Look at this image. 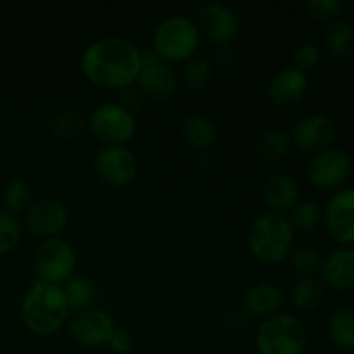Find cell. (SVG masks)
I'll list each match as a JSON object with an SVG mask.
<instances>
[{
	"instance_id": "cell-4",
	"label": "cell",
	"mask_w": 354,
	"mask_h": 354,
	"mask_svg": "<svg viewBox=\"0 0 354 354\" xmlns=\"http://www.w3.org/2000/svg\"><path fill=\"white\" fill-rule=\"evenodd\" d=\"M201 31L196 21L183 14H171L156 26L152 50L165 62H187L197 54Z\"/></svg>"
},
{
	"instance_id": "cell-5",
	"label": "cell",
	"mask_w": 354,
	"mask_h": 354,
	"mask_svg": "<svg viewBox=\"0 0 354 354\" xmlns=\"http://www.w3.org/2000/svg\"><path fill=\"white\" fill-rule=\"evenodd\" d=\"M308 334L303 322L289 313L265 318L254 335L259 354H303Z\"/></svg>"
},
{
	"instance_id": "cell-32",
	"label": "cell",
	"mask_w": 354,
	"mask_h": 354,
	"mask_svg": "<svg viewBox=\"0 0 354 354\" xmlns=\"http://www.w3.org/2000/svg\"><path fill=\"white\" fill-rule=\"evenodd\" d=\"M322 261H324V258L313 245H303L292 252V266L304 275H311L317 270H320Z\"/></svg>"
},
{
	"instance_id": "cell-22",
	"label": "cell",
	"mask_w": 354,
	"mask_h": 354,
	"mask_svg": "<svg viewBox=\"0 0 354 354\" xmlns=\"http://www.w3.org/2000/svg\"><path fill=\"white\" fill-rule=\"evenodd\" d=\"M182 135L187 144H190L196 149H201V151H206V149H209L216 142L218 131L213 121L204 116H199V114H192V116H187L183 120Z\"/></svg>"
},
{
	"instance_id": "cell-17",
	"label": "cell",
	"mask_w": 354,
	"mask_h": 354,
	"mask_svg": "<svg viewBox=\"0 0 354 354\" xmlns=\"http://www.w3.org/2000/svg\"><path fill=\"white\" fill-rule=\"evenodd\" d=\"M320 275L330 289L339 292L354 289V249L341 248L330 252L322 261Z\"/></svg>"
},
{
	"instance_id": "cell-30",
	"label": "cell",
	"mask_w": 354,
	"mask_h": 354,
	"mask_svg": "<svg viewBox=\"0 0 354 354\" xmlns=\"http://www.w3.org/2000/svg\"><path fill=\"white\" fill-rule=\"evenodd\" d=\"M21 241V225L16 214L0 211V254L12 251Z\"/></svg>"
},
{
	"instance_id": "cell-24",
	"label": "cell",
	"mask_w": 354,
	"mask_h": 354,
	"mask_svg": "<svg viewBox=\"0 0 354 354\" xmlns=\"http://www.w3.org/2000/svg\"><path fill=\"white\" fill-rule=\"evenodd\" d=\"M328 335L335 348L342 351H354V310L341 308L334 311L328 322Z\"/></svg>"
},
{
	"instance_id": "cell-23",
	"label": "cell",
	"mask_w": 354,
	"mask_h": 354,
	"mask_svg": "<svg viewBox=\"0 0 354 354\" xmlns=\"http://www.w3.org/2000/svg\"><path fill=\"white\" fill-rule=\"evenodd\" d=\"M324 45L330 57H346L354 47V26L344 19L330 23L324 35Z\"/></svg>"
},
{
	"instance_id": "cell-20",
	"label": "cell",
	"mask_w": 354,
	"mask_h": 354,
	"mask_svg": "<svg viewBox=\"0 0 354 354\" xmlns=\"http://www.w3.org/2000/svg\"><path fill=\"white\" fill-rule=\"evenodd\" d=\"M66 301L71 310V313H82V311L95 308L97 299H99V290L97 286L90 279L82 275H75L62 286Z\"/></svg>"
},
{
	"instance_id": "cell-35",
	"label": "cell",
	"mask_w": 354,
	"mask_h": 354,
	"mask_svg": "<svg viewBox=\"0 0 354 354\" xmlns=\"http://www.w3.org/2000/svg\"><path fill=\"white\" fill-rule=\"evenodd\" d=\"M61 354H71V353H61Z\"/></svg>"
},
{
	"instance_id": "cell-29",
	"label": "cell",
	"mask_w": 354,
	"mask_h": 354,
	"mask_svg": "<svg viewBox=\"0 0 354 354\" xmlns=\"http://www.w3.org/2000/svg\"><path fill=\"white\" fill-rule=\"evenodd\" d=\"M86 121L83 120V116L76 111L68 109L61 111L59 114H55L54 120H52L50 128L52 133L57 138H66V140H71V138H76L85 128Z\"/></svg>"
},
{
	"instance_id": "cell-21",
	"label": "cell",
	"mask_w": 354,
	"mask_h": 354,
	"mask_svg": "<svg viewBox=\"0 0 354 354\" xmlns=\"http://www.w3.org/2000/svg\"><path fill=\"white\" fill-rule=\"evenodd\" d=\"M324 287L313 277H303L290 289V304L301 313H311L324 303Z\"/></svg>"
},
{
	"instance_id": "cell-12",
	"label": "cell",
	"mask_w": 354,
	"mask_h": 354,
	"mask_svg": "<svg viewBox=\"0 0 354 354\" xmlns=\"http://www.w3.org/2000/svg\"><path fill=\"white\" fill-rule=\"evenodd\" d=\"M324 221L328 234L342 248L354 245V187L335 190L324 209Z\"/></svg>"
},
{
	"instance_id": "cell-26",
	"label": "cell",
	"mask_w": 354,
	"mask_h": 354,
	"mask_svg": "<svg viewBox=\"0 0 354 354\" xmlns=\"http://www.w3.org/2000/svg\"><path fill=\"white\" fill-rule=\"evenodd\" d=\"M287 220L292 225L294 232H310L317 228L324 220V211L320 209L317 203L311 201H299L287 214Z\"/></svg>"
},
{
	"instance_id": "cell-28",
	"label": "cell",
	"mask_w": 354,
	"mask_h": 354,
	"mask_svg": "<svg viewBox=\"0 0 354 354\" xmlns=\"http://www.w3.org/2000/svg\"><path fill=\"white\" fill-rule=\"evenodd\" d=\"M3 207L7 213L17 214L24 209L30 207L31 201V185L24 178H14L7 183L6 190H3Z\"/></svg>"
},
{
	"instance_id": "cell-11",
	"label": "cell",
	"mask_w": 354,
	"mask_h": 354,
	"mask_svg": "<svg viewBox=\"0 0 354 354\" xmlns=\"http://www.w3.org/2000/svg\"><path fill=\"white\" fill-rule=\"evenodd\" d=\"M196 24L201 35L216 45L232 44L241 31L237 12L221 2H207L201 6Z\"/></svg>"
},
{
	"instance_id": "cell-10",
	"label": "cell",
	"mask_w": 354,
	"mask_h": 354,
	"mask_svg": "<svg viewBox=\"0 0 354 354\" xmlns=\"http://www.w3.org/2000/svg\"><path fill=\"white\" fill-rule=\"evenodd\" d=\"M138 90L154 100H166L178 90V76L171 64L162 61L154 50L142 52V68L138 73Z\"/></svg>"
},
{
	"instance_id": "cell-27",
	"label": "cell",
	"mask_w": 354,
	"mask_h": 354,
	"mask_svg": "<svg viewBox=\"0 0 354 354\" xmlns=\"http://www.w3.org/2000/svg\"><path fill=\"white\" fill-rule=\"evenodd\" d=\"M213 76V64L206 55L196 54L185 62L183 68V83L190 90H203Z\"/></svg>"
},
{
	"instance_id": "cell-15",
	"label": "cell",
	"mask_w": 354,
	"mask_h": 354,
	"mask_svg": "<svg viewBox=\"0 0 354 354\" xmlns=\"http://www.w3.org/2000/svg\"><path fill=\"white\" fill-rule=\"evenodd\" d=\"M337 133V124L327 114H311L294 127L292 144L308 154H318L330 147Z\"/></svg>"
},
{
	"instance_id": "cell-16",
	"label": "cell",
	"mask_w": 354,
	"mask_h": 354,
	"mask_svg": "<svg viewBox=\"0 0 354 354\" xmlns=\"http://www.w3.org/2000/svg\"><path fill=\"white\" fill-rule=\"evenodd\" d=\"M308 73L301 71L296 66H287L279 69L268 83V97L277 106H290L306 95Z\"/></svg>"
},
{
	"instance_id": "cell-6",
	"label": "cell",
	"mask_w": 354,
	"mask_h": 354,
	"mask_svg": "<svg viewBox=\"0 0 354 354\" xmlns=\"http://www.w3.org/2000/svg\"><path fill=\"white\" fill-rule=\"evenodd\" d=\"M90 131L104 145H127L137 131V120L120 102H104L90 113Z\"/></svg>"
},
{
	"instance_id": "cell-31",
	"label": "cell",
	"mask_w": 354,
	"mask_h": 354,
	"mask_svg": "<svg viewBox=\"0 0 354 354\" xmlns=\"http://www.w3.org/2000/svg\"><path fill=\"white\" fill-rule=\"evenodd\" d=\"M308 14L317 21H337L344 10V3L341 0H308L304 3Z\"/></svg>"
},
{
	"instance_id": "cell-19",
	"label": "cell",
	"mask_w": 354,
	"mask_h": 354,
	"mask_svg": "<svg viewBox=\"0 0 354 354\" xmlns=\"http://www.w3.org/2000/svg\"><path fill=\"white\" fill-rule=\"evenodd\" d=\"M263 197L270 211L286 214L299 203V183L289 173H275L266 180Z\"/></svg>"
},
{
	"instance_id": "cell-7",
	"label": "cell",
	"mask_w": 354,
	"mask_h": 354,
	"mask_svg": "<svg viewBox=\"0 0 354 354\" xmlns=\"http://www.w3.org/2000/svg\"><path fill=\"white\" fill-rule=\"evenodd\" d=\"M78 258L69 242L64 239H47L41 242L35 254V268L41 282L52 286H64L71 277L76 275Z\"/></svg>"
},
{
	"instance_id": "cell-34",
	"label": "cell",
	"mask_w": 354,
	"mask_h": 354,
	"mask_svg": "<svg viewBox=\"0 0 354 354\" xmlns=\"http://www.w3.org/2000/svg\"><path fill=\"white\" fill-rule=\"evenodd\" d=\"M107 346H109L111 351H114L116 354H127L133 349L135 337L131 335L130 330H127V328L116 327V330L111 335Z\"/></svg>"
},
{
	"instance_id": "cell-3",
	"label": "cell",
	"mask_w": 354,
	"mask_h": 354,
	"mask_svg": "<svg viewBox=\"0 0 354 354\" xmlns=\"http://www.w3.org/2000/svg\"><path fill=\"white\" fill-rule=\"evenodd\" d=\"M294 245V228L287 214L263 213L251 223L248 248L251 254L265 265H279L290 254Z\"/></svg>"
},
{
	"instance_id": "cell-13",
	"label": "cell",
	"mask_w": 354,
	"mask_h": 354,
	"mask_svg": "<svg viewBox=\"0 0 354 354\" xmlns=\"http://www.w3.org/2000/svg\"><path fill=\"white\" fill-rule=\"evenodd\" d=\"M69 330L75 341L85 348H102L107 346L111 335L116 330V324L113 315L107 313L106 310L90 308L71 318Z\"/></svg>"
},
{
	"instance_id": "cell-1",
	"label": "cell",
	"mask_w": 354,
	"mask_h": 354,
	"mask_svg": "<svg viewBox=\"0 0 354 354\" xmlns=\"http://www.w3.org/2000/svg\"><path fill=\"white\" fill-rule=\"evenodd\" d=\"M80 68L93 85L121 92L137 83L142 68V50L130 38H97L82 52Z\"/></svg>"
},
{
	"instance_id": "cell-2",
	"label": "cell",
	"mask_w": 354,
	"mask_h": 354,
	"mask_svg": "<svg viewBox=\"0 0 354 354\" xmlns=\"http://www.w3.org/2000/svg\"><path fill=\"white\" fill-rule=\"evenodd\" d=\"M71 310L61 286L37 280L21 301V320L35 335L48 337L61 330Z\"/></svg>"
},
{
	"instance_id": "cell-18",
	"label": "cell",
	"mask_w": 354,
	"mask_h": 354,
	"mask_svg": "<svg viewBox=\"0 0 354 354\" xmlns=\"http://www.w3.org/2000/svg\"><path fill=\"white\" fill-rule=\"evenodd\" d=\"M283 303V292L279 286L259 282L249 287L242 296L244 313L254 318H270L277 315Z\"/></svg>"
},
{
	"instance_id": "cell-8",
	"label": "cell",
	"mask_w": 354,
	"mask_h": 354,
	"mask_svg": "<svg viewBox=\"0 0 354 354\" xmlns=\"http://www.w3.org/2000/svg\"><path fill=\"white\" fill-rule=\"evenodd\" d=\"M353 162L341 149H325L313 154L308 165V178L317 189L339 190L349 180Z\"/></svg>"
},
{
	"instance_id": "cell-9",
	"label": "cell",
	"mask_w": 354,
	"mask_h": 354,
	"mask_svg": "<svg viewBox=\"0 0 354 354\" xmlns=\"http://www.w3.org/2000/svg\"><path fill=\"white\" fill-rule=\"evenodd\" d=\"M97 176L111 187H127L135 180L138 162L127 145H104L93 159Z\"/></svg>"
},
{
	"instance_id": "cell-14",
	"label": "cell",
	"mask_w": 354,
	"mask_h": 354,
	"mask_svg": "<svg viewBox=\"0 0 354 354\" xmlns=\"http://www.w3.org/2000/svg\"><path fill=\"white\" fill-rule=\"evenodd\" d=\"M69 221V209L57 197H44L31 204L26 211V225L37 237L44 241L61 234Z\"/></svg>"
},
{
	"instance_id": "cell-25",
	"label": "cell",
	"mask_w": 354,
	"mask_h": 354,
	"mask_svg": "<svg viewBox=\"0 0 354 354\" xmlns=\"http://www.w3.org/2000/svg\"><path fill=\"white\" fill-rule=\"evenodd\" d=\"M292 147V138L282 130H268L256 140V152L265 161H279L286 158Z\"/></svg>"
},
{
	"instance_id": "cell-36",
	"label": "cell",
	"mask_w": 354,
	"mask_h": 354,
	"mask_svg": "<svg viewBox=\"0 0 354 354\" xmlns=\"http://www.w3.org/2000/svg\"><path fill=\"white\" fill-rule=\"evenodd\" d=\"M353 176H354V173H353Z\"/></svg>"
},
{
	"instance_id": "cell-33",
	"label": "cell",
	"mask_w": 354,
	"mask_h": 354,
	"mask_svg": "<svg viewBox=\"0 0 354 354\" xmlns=\"http://www.w3.org/2000/svg\"><path fill=\"white\" fill-rule=\"evenodd\" d=\"M318 62H320V50H318L317 45L311 44V41L297 45V48L294 50V66L297 69L308 73L317 68Z\"/></svg>"
}]
</instances>
